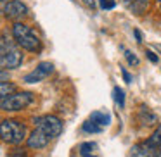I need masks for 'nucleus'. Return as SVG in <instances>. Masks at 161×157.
Segmentation results:
<instances>
[{
  "instance_id": "nucleus-1",
  "label": "nucleus",
  "mask_w": 161,
  "mask_h": 157,
  "mask_svg": "<svg viewBox=\"0 0 161 157\" xmlns=\"http://www.w3.org/2000/svg\"><path fill=\"white\" fill-rule=\"evenodd\" d=\"M12 36H14L16 43L28 52H38L42 49V42H40L38 35L23 23H16L12 26Z\"/></svg>"
},
{
  "instance_id": "nucleus-2",
  "label": "nucleus",
  "mask_w": 161,
  "mask_h": 157,
  "mask_svg": "<svg viewBox=\"0 0 161 157\" xmlns=\"http://www.w3.org/2000/svg\"><path fill=\"white\" fill-rule=\"evenodd\" d=\"M0 138L9 145H19L26 138V126L16 119H4L0 123Z\"/></svg>"
},
{
  "instance_id": "nucleus-3",
  "label": "nucleus",
  "mask_w": 161,
  "mask_h": 157,
  "mask_svg": "<svg viewBox=\"0 0 161 157\" xmlns=\"http://www.w3.org/2000/svg\"><path fill=\"white\" fill-rule=\"evenodd\" d=\"M23 62V54L18 45L5 38H0V67L4 69H16Z\"/></svg>"
},
{
  "instance_id": "nucleus-4",
  "label": "nucleus",
  "mask_w": 161,
  "mask_h": 157,
  "mask_svg": "<svg viewBox=\"0 0 161 157\" xmlns=\"http://www.w3.org/2000/svg\"><path fill=\"white\" fill-rule=\"evenodd\" d=\"M31 102H33V93H30V92H14L0 102V109L7 112H16L26 109Z\"/></svg>"
},
{
  "instance_id": "nucleus-5",
  "label": "nucleus",
  "mask_w": 161,
  "mask_h": 157,
  "mask_svg": "<svg viewBox=\"0 0 161 157\" xmlns=\"http://www.w3.org/2000/svg\"><path fill=\"white\" fill-rule=\"evenodd\" d=\"M33 121H35V126H36L38 129H42L49 140L57 138V136L61 135V131H63V121H61L57 116L47 114V116L35 118Z\"/></svg>"
},
{
  "instance_id": "nucleus-6",
  "label": "nucleus",
  "mask_w": 161,
  "mask_h": 157,
  "mask_svg": "<svg viewBox=\"0 0 161 157\" xmlns=\"http://www.w3.org/2000/svg\"><path fill=\"white\" fill-rule=\"evenodd\" d=\"M4 14L7 19L19 23V19L28 16V7L23 4L21 0H9L7 4L4 5Z\"/></svg>"
},
{
  "instance_id": "nucleus-7",
  "label": "nucleus",
  "mask_w": 161,
  "mask_h": 157,
  "mask_svg": "<svg viewBox=\"0 0 161 157\" xmlns=\"http://www.w3.org/2000/svg\"><path fill=\"white\" fill-rule=\"evenodd\" d=\"M52 71H54L52 62H40L31 73H28L25 78H23V81H25V83H40V81L45 80Z\"/></svg>"
},
{
  "instance_id": "nucleus-8",
  "label": "nucleus",
  "mask_w": 161,
  "mask_h": 157,
  "mask_svg": "<svg viewBox=\"0 0 161 157\" xmlns=\"http://www.w3.org/2000/svg\"><path fill=\"white\" fill-rule=\"evenodd\" d=\"M49 142L50 140L45 136V133H43L42 129H38V128L33 129L31 135L26 138V145H28L30 149H35V150H40V149H43V147H47Z\"/></svg>"
},
{
  "instance_id": "nucleus-9",
  "label": "nucleus",
  "mask_w": 161,
  "mask_h": 157,
  "mask_svg": "<svg viewBox=\"0 0 161 157\" xmlns=\"http://www.w3.org/2000/svg\"><path fill=\"white\" fill-rule=\"evenodd\" d=\"M132 157H156V152H154V149L151 145L142 142L132 147Z\"/></svg>"
},
{
  "instance_id": "nucleus-10",
  "label": "nucleus",
  "mask_w": 161,
  "mask_h": 157,
  "mask_svg": "<svg viewBox=\"0 0 161 157\" xmlns=\"http://www.w3.org/2000/svg\"><path fill=\"white\" fill-rule=\"evenodd\" d=\"M139 121L142 123V126H153L158 123V116L154 114V112H151L147 107H140L139 111Z\"/></svg>"
},
{
  "instance_id": "nucleus-11",
  "label": "nucleus",
  "mask_w": 161,
  "mask_h": 157,
  "mask_svg": "<svg viewBox=\"0 0 161 157\" xmlns=\"http://www.w3.org/2000/svg\"><path fill=\"white\" fill-rule=\"evenodd\" d=\"M90 121H94L97 126H108L109 123H111V116L106 114V112H101V111H95L90 114Z\"/></svg>"
},
{
  "instance_id": "nucleus-12",
  "label": "nucleus",
  "mask_w": 161,
  "mask_h": 157,
  "mask_svg": "<svg viewBox=\"0 0 161 157\" xmlns=\"http://www.w3.org/2000/svg\"><path fill=\"white\" fill-rule=\"evenodd\" d=\"M147 7H149V0H133L132 5H130L132 12H133V14H137V16L144 14V12L147 11Z\"/></svg>"
},
{
  "instance_id": "nucleus-13",
  "label": "nucleus",
  "mask_w": 161,
  "mask_h": 157,
  "mask_svg": "<svg viewBox=\"0 0 161 157\" xmlns=\"http://www.w3.org/2000/svg\"><path fill=\"white\" fill-rule=\"evenodd\" d=\"M16 92V85L9 83V81H0V102L4 100L5 97H9L11 93Z\"/></svg>"
},
{
  "instance_id": "nucleus-14",
  "label": "nucleus",
  "mask_w": 161,
  "mask_h": 157,
  "mask_svg": "<svg viewBox=\"0 0 161 157\" xmlns=\"http://www.w3.org/2000/svg\"><path fill=\"white\" fill-rule=\"evenodd\" d=\"M147 145H151L153 149H158V147H161V124L156 128V131L153 133V135L149 136V140H147Z\"/></svg>"
},
{
  "instance_id": "nucleus-15",
  "label": "nucleus",
  "mask_w": 161,
  "mask_h": 157,
  "mask_svg": "<svg viewBox=\"0 0 161 157\" xmlns=\"http://www.w3.org/2000/svg\"><path fill=\"white\" fill-rule=\"evenodd\" d=\"M113 97H114V102L119 105V109L125 107V92H123L119 86L113 88Z\"/></svg>"
},
{
  "instance_id": "nucleus-16",
  "label": "nucleus",
  "mask_w": 161,
  "mask_h": 157,
  "mask_svg": "<svg viewBox=\"0 0 161 157\" xmlns=\"http://www.w3.org/2000/svg\"><path fill=\"white\" fill-rule=\"evenodd\" d=\"M81 128H83V131H85V133H99V131L102 129L101 126H97L94 121H90V119H88V121H85Z\"/></svg>"
},
{
  "instance_id": "nucleus-17",
  "label": "nucleus",
  "mask_w": 161,
  "mask_h": 157,
  "mask_svg": "<svg viewBox=\"0 0 161 157\" xmlns=\"http://www.w3.org/2000/svg\"><path fill=\"white\" fill-rule=\"evenodd\" d=\"M94 149H95V143H92V142H88V143H81V145H80V152L83 154L85 157L90 155V152H92Z\"/></svg>"
},
{
  "instance_id": "nucleus-18",
  "label": "nucleus",
  "mask_w": 161,
  "mask_h": 157,
  "mask_svg": "<svg viewBox=\"0 0 161 157\" xmlns=\"http://www.w3.org/2000/svg\"><path fill=\"white\" fill-rule=\"evenodd\" d=\"M125 57H126L130 66H137V64H139V57H137L132 50H125Z\"/></svg>"
},
{
  "instance_id": "nucleus-19",
  "label": "nucleus",
  "mask_w": 161,
  "mask_h": 157,
  "mask_svg": "<svg viewBox=\"0 0 161 157\" xmlns=\"http://www.w3.org/2000/svg\"><path fill=\"white\" fill-rule=\"evenodd\" d=\"M99 5H101V9H104V11H109V9H114V0H99Z\"/></svg>"
},
{
  "instance_id": "nucleus-20",
  "label": "nucleus",
  "mask_w": 161,
  "mask_h": 157,
  "mask_svg": "<svg viewBox=\"0 0 161 157\" xmlns=\"http://www.w3.org/2000/svg\"><path fill=\"white\" fill-rule=\"evenodd\" d=\"M121 74H123V80H125V83H132V76H130V73L125 69V67H121Z\"/></svg>"
},
{
  "instance_id": "nucleus-21",
  "label": "nucleus",
  "mask_w": 161,
  "mask_h": 157,
  "mask_svg": "<svg viewBox=\"0 0 161 157\" xmlns=\"http://www.w3.org/2000/svg\"><path fill=\"white\" fill-rule=\"evenodd\" d=\"M146 55H147V59H149L153 64H158V57L154 55V52H151V50H147V52H146Z\"/></svg>"
},
{
  "instance_id": "nucleus-22",
  "label": "nucleus",
  "mask_w": 161,
  "mask_h": 157,
  "mask_svg": "<svg viewBox=\"0 0 161 157\" xmlns=\"http://www.w3.org/2000/svg\"><path fill=\"white\" fill-rule=\"evenodd\" d=\"M7 80H9V73L0 69V81H7Z\"/></svg>"
},
{
  "instance_id": "nucleus-23",
  "label": "nucleus",
  "mask_w": 161,
  "mask_h": 157,
  "mask_svg": "<svg viewBox=\"0 0 161 157\" xmlns=\"http://www.w3.org/2000/svg\"><path fill=\"white\" fill-rule=\"evenodd\" d=\"M133 35H135L137 42H139V43H142V35H140V31H139V29H135V31H133Z\"/></svg>"
},
{
  "instance_id": "nucleus-24",
  "label": "nucleus",
  "mask_w": 161,
  "mask_h": 157,
  "mask_svg": "<svg viewBox=\"0 0 161 157\" xmlns=\"http://www.w3.org/2000/svg\"><path fill=\"white\" fill-rule=\"evenodd\" d=\"M83 4H85V5H88V7H92V9H94L95 2H94V0H83Z\"/></svg>"
},
{
  "instance_id": "nucleus-25",
  "label": "nucleus",
  "mask_w": 161,
  "mask_h": 157,
  "mask_svg": "<svg viewBox=\"0 0 161 157\" xmlns=\"http://www.w3.org/2000/svg\"><path fill=\"white\" fill-rule=\"evenodd\" d=\"M9 157H28V155L23 154V152H16V154H12V155H9Z\"/></svg>"
},
{
  "instance_id": "nucleus-26",
  "label": "nucleus",
  "mask_w": 161,
  "mask_h": 157,
  "mask_svg": "<svg viewBox=\"0 0 161 157\" xmlns=\"http://www.w3.org/2000/svg\"><path fill=\"white\" fill-rule=\"evenodd\" d=\"M154 152H156V157H161V147H158V149H154Z\"/></svg>"
},
{
  "instance_id": "nucleus-27",
  "label": "nucleus",
  "mask_w": 161,
  "mask_h": 157,
  "mask_svg": "<svg viewBox=\"0 0 161 157\" xmlns=\"http://www.w3.org/2000/svg\"><path fill=\"white\" fill-rule=\"evenodd\" d=\"M121 2H123L125 5H132V2H133V0H121Z\"/></svg>"
},
{
  "instance_id": "nucleus-28",
  "label": "nucleus",
  "mask_w": 161,
  "mask_h": 157,
  "mask_svg": "<svg viewBox=\"0 0 161 157\" xmlns=\"http://www.w3.org/2000/svg\"><path fill=\"white\" fill-rule=\"evenodd\" d=\"M158 4H159V7H161V0H158Z\"/></svg>"
},
{
  "instance_id": "nucleus-29",
  "label": "nucleus",
  "mask_w": 161,
  "mask_h": 157,
  "mask_svg": "<svg viewBox=\"0 0 161 157\" xmlns=\"http://www.w3.org/2000/svg\"><path fill=\"white\" fill-rule=\"evenodd\" d=\"M0 2H5V0H0Z\"/></svg>"
},
{
  "instance_id": "nucleus-30",
  "label": "nucleus",
  "mask_w": 161,
  "mask_h": 157,
  "mask_svg": "<svg viewBox=\"0 0 161 157\" xmlns=\"http://www.w3.org/2000/svg\"><path fill=\"white\" fill-rule=\"evenodd\" d=\"M87 157H90V155H87Z\"/></svg>"
}]
</instances>
